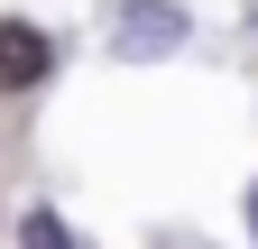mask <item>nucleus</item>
<instances>
[{
  "label": "nucleus",
  "mask_w": 258,
  "mask_h": 249,
  "mask_svg": "<svg viewBox=\"0 0 258 249\" xmlns=\"http://www.w3.org/2000/svg\"><path fill=\"white\" fill-rule=\"evenodd\" d=\"M184 46V10L175 0H111V55L148 65V55H175Z\"/></svg>",
  "instance_id": "nucleus-1"
},
{
  "label": "nucleus",
  "mask_w": 258,
  "mask_h": 249,
  "mask_svg": "<svg viewBox=\"0 0 258 249\" xmlns=\"http://www.w3.org/2000/svg\"><path fill=\"white\" fill-rule=\"evenodd\" d=\"M249 240H258V184H249Z\"/></svg>",
  "instance_id": "nucleus-4"
},
{
  "label": "nucleus",
  "mask_w": 258,
  "mask_h": 249,
  "mask_svg": "<svg viewBox=\"0 0 258 249\" xmlns=\"http://www.w3.org/2000/svg\"><path fill=\"white\" fill-rule=\"evenodd\" d=\"M19 249H74V231H64V212L28 203V222H19Z\"/></svg>",
  "instance_id": "nucleus-3"
},
{
  "label": "nucleus",
  "mask_w": 258,
  "mask_h": 249,
  "mask_svg": "<svg viewBox=\"0 0 258 249\" xmlns=\"http://www.w3.org/2000/svg\"><path fill=\"white\" fill-rule=\"evenodd\" d=\"M55 65V37L37 19H0V92H28V83H46Z\"/></svg>",
  "instance_id": "nucleus-2"
}]
</instances>
